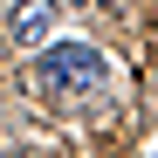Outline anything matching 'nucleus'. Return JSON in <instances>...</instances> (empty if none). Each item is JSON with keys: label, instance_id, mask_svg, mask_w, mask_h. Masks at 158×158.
I'll list each match as a JSON object with an SVG mask.
<instances>
[{"label": "nucleus", "instance_id": "nucleus-1", "mask_svg": "<svg viewBox=\"0 0 158 158\" xmlns=\"http://www.w3.org/2000/svg\"><path fill=\"white\" fill-rule=\"evenodd\" d=\"M35 83H41L48 96H89V89L110 83V62H103L89 41H55V48L35 62Z\"/></svg>", "mask_w": 158, "mask_h": 158}]
</instances>
